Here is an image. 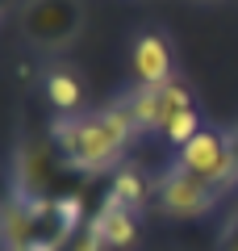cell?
Listing matches in <instances>:
<instances>
[{
	"label": "cell",
	"mask_w": 238,
	"mask_h": 251,
	"mask_svg": "<svg viewBox=\"0 0 238 251\" xmlns=\"http://www.w3.org/2000/svg\"><path fill=\"white\" fill-rule=\"evenodd\" d=\"M138 134L130 122V109L121 105H109L100 113H71L59 117L50 130V143L59 147L63 163L75 172H105L113 168L117 159L125 155L130 138Z\"/></svg>",
	"instance_id": "obj_1"
},
{
	"label": "cell",
	"mask_w": 238,
	"mask_h": 251,
	"mask_svg": "<svg viewBox=\"0 0 238 251\" xmlns=\"http://www.w3.org/2000/svg\"><path fill=\"white\" fill-rule=\"evenodd\" d=\"M84 29L79 0H25L21 4V34L38 46H67Z\"/></svg>",
	"instance_id": "obj_2"
},
{
	"label": "cell",
	"mask_w": 238,
	"mask_h": 251,
	"mask_svg": "<svg viewBox=\"0 0 238 251\" xmlns=\"http://www.w3.org/2000/svg\"><path fill=\"white\" fill-rule=\"evenodd\" d=\"M155 193H159V209L171 214V218H201L205 209H213V201L221 197L217 184L201 180L196 172H188L184 163H176L167 176L159 180Z\"/></svg>",
	"instance_id": "obj_3"
},
{
	"label": "cell",
	"mask_w": 238,
	"mask_h": 251,
	"mask_svg": "<svg viewBox=\"0 0 238 251\" xmlns=\"http://www.w3.org/2000/svg\"><path fill=\"white\" fill-rule=\"evenodd\" d=\"M180 163H184L188 172H196L201 180L217 184L221 193H226L230 184H238L234 143H230L226 134H217V130H201V134H196L192 143H188L184 151H180Z\"/></svg>",
	"instance_id": "obj_4"
},
{
	"label": "cell",
	"mask_w": 238,
	"mask_h": 251,
	"mask_svg": "<svg viewBox=\"0 0 238 251\" xmlns=\"http://www.w3.org/2000/svg\"><path fill=\"white\" fill-rule=\"evenodd\" d=\"M125 109H130L134 130L142 134V130H167V122L184 109H192V100H188V88H180L171 80V84H159V88H138L125 100Z\"/></svg>",
	"instance_id": "obj_5"
},
{
	"label": "cell",
	"mask_w": 238,
	"mask_h": 251,
	"mask_svg": "<svg viewBox=\"0 0 238 251\" xmlns=\"http://www.w3.org/2000/svg\"><path fill=\"white\" fill-rule=\"evenodd\" d=\"M134 80L142 88H159V84H171V46L167 38L159 34H142L134 42Z\"/></svg>",
	"instance_id": "obj_6"
},
{
	"label": "cell",
	"mask_w": 238,
	"mask_h": 251,
	"mask_svg": "<svg viewBox=\"0 0 238 251\" xmlns=\"http://www.w3.org/2000/svg\"><path fill=\"white\" fill-rule=\"evenodd\" d=\"M92 222L100 226V239H105V247H113V251H125V247H134V243H138V222H134V209H125L113 193L105 197V205H100V214L92 218Z\"/></svg>",
	"instance_id": "obj_7"
},
{
	"label": "cell",
	"mask_w": 238,
	"mask_h": 251,
	"mask_svg": "<svg viewBox=\"0 0 238 251\" xmlns=\"http://www.w3.org/2000/svg\"><path fill=\"white\" fill-rule=\"evenodd\" d=\"M46 97H50V105L59 109L63 117H71L79 109V100H84V84H79L75 72H67V67H54L50 80H46Z\"/></svg>",
	"instance_id": "obj_8"
},
{
	"label": "cell",
	"mask_w": 238,
	"mask_h": 251,
	"mask_svg": "<svg viewBox=\"0 0 238 251\" xmlns=\"http://www.w3.org/2000/svg\"><path fill=\"white\" fill-rule=\"evenodd\" d=\"M113 197L121 201L125 209H134V214H138V209L146 205V197H150L146 176H142L138 168H121V172H117V180H113Z\"/></svg>",
	"instance_id": "obj_9"
},
{
	"label": "cell",
	"mask_w": 238,
	"mask_h": 251,
	"mask_svg": "<svg viewBox=\"0 0 238 251\" xmlns=\"http://www.w3.org/2000/svg\"><path fill=\"white\" fill-rule=\"evenodd\" d=\"M201 130H205V126H201V113H196V109H184V113H176V117L167 122V130H163V134H167V143H176L180 151H184V147L192 143Z\"/></svg>",
	"instance_id": "obj_10"
},
{
	"label": "cell",
	"mask_w": 238,
	"mask_h": 251,
	"mask_svg": "<svg viewBox=\"0 0 238 251\" xmlns=\"http://www.w3.org/2000/svg\"><path fill=\"white\" fill-rule=\"evenodd\" d=\"M217 251H238V209L230 214V226H226V234H221V247Z\"/></svg>",
	"instance_id": "obj_11"
},
{
	"label": "cell",
	"mask_w": 238,
	"mask_h": 251,
	"mask_svg": "<svg viewBox=\"0 0 238 251\" xmlns=\"http://www.w3.org/2000/svg\"><path fill=\"white\" fill-rule=\"evenodd\" d=\"M230 143H234V163H238V130H234V134H230Z\"/></svg>",
	"instance_id": "obj_12"
}]
</instances>
